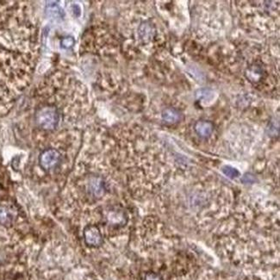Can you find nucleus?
<instances>
[{
	"mask_svg": "<svg viewBox=\"0 0 280 280\" xmlns=\"http://www.w3.org/2000/svg\"><path fill=\"white\" fill-rule=\"evenodd\" d=\"M35 121L42 130L53 131L60 123V112L54 107L42 108L35 115Z\"/></svg>",
	"mask_w": 280,
	"mask_h": 280,
	"instance_id": "f257e3e1",
	"label": "nucleus"
},
{
	"mask_svg": "<svg viewBox=\"0 0 280 280\" xmlns=\"http://www.w3.org/2000/svg\"><path fill=\"white\" fill-rule=\"evenodd\" d=\"M61 162H62V154L54 148L44 150L39 156V164L45 171H51L57 168Z\"/></svg>",
	"mask_w": 280,
	"mask_h": 280,
	"instance_id": "f03ea898",
	"label": "nucleus"
},
{
	"mask_svg": "<svg viewBox=\"0 0 280 280\" xmlns=\"http://www.w3.org/2000/svg\"><path fill=\"white\" fill-rule=\"evenodd\" d=\"M84 239L85 244L91 247H98L103 243V235L101 234V231L94 225H89L84 228Z\"/></svg>",
	"mask_w": 280,
	"mask_h": 280,
	"instance_id": "7ed1b4c3",
	"label": "nucleus"
},
{
	"mask_svg": "<svg viewBox=\"0 0 280 280\" xmlns=\"http://www.w3.org/2000/svg\"><path fill=\"white\" fill-rule=\"evenodd\" d=\"M105 217L107 223L114 227L123 226L128 221L125 212L119 209H112L107 211Z\"/></svg>",
	"mask_w": 280,
	"mask_h": 280,
	"instance_id": "20e7f679",
	"label": "nucleus"
},
{
	"mask_svg": "<svg viewBox=\"0 0 280 280\" xmlns=\"http://www.w3.org/2000/svg\"><path fill=\"white\" fill-rule=\"evenodd\" d=\"M194 130L197 134L199 135L200 137L207 138L211 136V134L214 131V125L211 122L205 121V120H200L195 123Z\"/></svg>",
	"mask_w": 280,
	"mask_h": 280,
	"instance_id": "39448f33",
	"label": "nucleus"
},
{
	"mask_svg": "<svg viewBox=\"0 0 280 280\" xmlns=\"http://www.w3.org/2000/svg\"><path fill=\"white\" fill-rule=\"evenodd\" d=\"M162 119L170 124L179 123L181 119V112L174 108H167L162 112Z\"/></svg>",
	"mask_w": 280,
	"mask_h": 280,
	"instance_id": "423d86ee",
	"label": "nucleus"
},
{
	"mask_svg": "<svg viewBox=\"0 0 280 280\" xmlns=\"http://www.w3.org/2000/svg\"><path fill=\"white\" fill-rule=\"evenodd\" d=\"M89 191L93 196H103L104 193V182L99 178L92 179L89 183Z\"/></svg>",
	"mask_w": 280,
	"mask_h": 280,
	"instance_id": "0eeeda50",
	"label": "nucleus"
},
{
	"mask_svg": "<svg viewBox=\"0 0 280 280\" xmlns=\"http://www.w3.org/2000/svg\"><path fill=\"white\" fill-rule=\"evenodd\" d=\"M15 215L10 208L6 206H0V225L10 226L14 221Z\"/></svg>",
	"mask_w": 280,
	"mask_h": 280,
	"instance_id": "6e6552de",
	"label": "nucleus"
},
{
	"mask_svg": "<svg viewBox=\"0 0 280 280\" xmlns=\"http://www.w3.org/2000/svg\"><path fill=\"white\" fill-rule=\"evenodd\" d=\"M215 94L214 91L211 89H199L196 92V99L203 103H211L215 99Z\"/></svg>",
	"mask_w": 280,
	"mask_h": 280,
	"instance_id": "1a4fd4ad",
	"label": "nucleus"
},
{
	"mask_svg": "<svg viewBox=\"0 0 280 280\" xmlns=\"http://www.w3.org/2000/svg\"><path fill=\"white\" fill-rule=\"evenodd\" d=\"M222 171L227 177H229L231 179H235V178L240 176L238 170L232 167L231 165H224L222 168Z\"/></svg>",
	"mask_w": 280,
	"mask_h": 280,
	"instance_id": "9d476101",
	"label": "nucleus"
},
{
	"mask_svg": "<svg viewBox=\"0 0 280 280\" xmlns=\"http://www.w3.org/2000/svg\"><path fill=\"white\" fill-rule=\"evenodd\" d=\"M74 43V40H73L72 37H67V38H64L62 41V48H66V49H68L70 47L73 46V44Z\"/></svg>",
	"mask_w": 280,
	"mask_h": 280,
	"instance_id": "9b49d317",
	"label": "nucleus"
},
{
	"mask_svg": "<svg viewBox=\"0 0 280 280\" xmlns=\"http://www.w3.org/2000/svg\"><path fill=\"white\" fill-rule=\"evenodd\" d=\"M144 280H162V279L157 273H148L147 274Z\"/></svg>",
	"mask_w": 280,
	"mask_h": 280,
	"instance_id": "f8f14e48",
	"label": "nucleus"
},
{
	"mask_svg": "<svg viewBox=\"0 0 280 280\" xmlns=\"http://www.w3.org/2000/svg\"><path fill=\"white\" fill-rule=\"evenodd\" d=\"M254 181H255L254 178L251 174H246L242 180V182L244 183H253Z\"/></svg>",
	"mask_w": 280,
	"mask_h": 280,
	"instance_id": "ddd939ff",
	"label": "nucleus"
}]
</instances>
